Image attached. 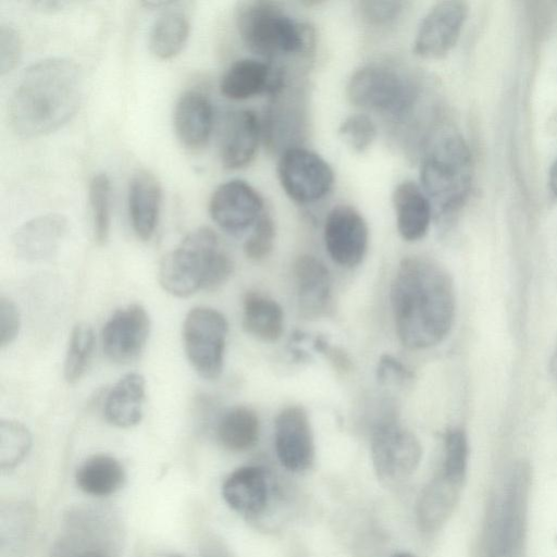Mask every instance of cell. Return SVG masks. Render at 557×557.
Listing matches in <instances>:
<instances>
[{
	"instance_id": "7",
	"label": "cell",
	"mask_w": 557,
	"mask_h": 557,
	"mask_svg": "<svg viewBox=\"0 0 557 557\" xmlns=\"http://www.w3.org/2000/svg\"><path fill=\"white\" fill-rule=\"evenodd\" d=\"M227 331L225 317L215 309L196 307L187 313L183 324L184 348L190 364L203 379L220 376Z\"/></svg>"
},
{
	"instance_id": "24",
	"label": "cell",
	"mask_w": 557,
	"mask_h": 557,
	"mask_svg": "<svg viewBox=\"0 0 557 557\" xmlns=\"http://www.w3.org/2000/svg\"><path fill=\"white\" fill-rule=\"evenodd\" d=\"M145 386V379L139 373L122 376L107 395L103 408L106 419L119 428L138 424L143 418Z\"/></svg>"
},
{
	"instance_id": "28",
	"label": "cell",
	"mask_w": 557,
	"mask_h": 557,
	"mask_svg": "<svg viewBox=\"0 0 557 557\" xmlns=\"http://www.w3.org/2000/svg\"><path fill=\"white\" fill-rule=\"evenodd\" d=\"M77 486L92 496H108L119 491L125 481V471L117 459L97 454L87 458L76 471Z\"/></svg>"
},
{
	"instance_id": "29",
	"label": "cell",
	"mask_w": 557,
	"mask_h": 557,
	"mask_svg": "<svg viewBox=\"0 0 557 557\" xmlns=\"http://www.w3.org/2000/svg\"><path fill=\"white\" fill-rule=\"evenodd\" d=\"M260 422L257 413L248 407L230 409L218 424V438L231 451H245L258 442Z\"/></svg>"
},
{
	"instance_id": "33",
	"label": "cell",
	"mask_w": 557,
	"mask_h": 557,
	"mask_svg": "<svg viewBox=\"0 0 557 557\" xmlns=\"http://www.w3.org/2000/svg\"><path fill=\"white\" fill-rule=\"evenodd\" d=\"M468 461V440L465 431L450 429L445 436V458L442 473L449 480L462 484Z\"/></svg>"
},
{
	"instance_id": "37",
	"label": "cell",
	"mask_w": 557,
	"mask_h": 557,
	"mask_svg": "<svg viewBox=\"0 0 557 557\" xmlns=\"http://www.w3.org/2000/svg\"><path fill=\"white\" fill-rule=\"evenodd\" d=\"M22 54V40L17 29L9 23L0 24V72H11Z\"/></svg>"
},
{
	"instance_id": "12",
	"label": "cell",
	"mask_w": 557,
	"mask_h": 557,
	"mask_svg": "<svg viewBox=\"0 0 557 557\" xmlns=\"http://www.w3.org/2000/svg\"><path fill=\"white\" fill-rule=\"evenodd\" d=\"M263 199L246 181L233 178L219 185L209 199L214 223L232 235L252 227L263 213Z\"/></svg>"
},
{
	"instance_id": "22",
	"label": "cell",
	"mask_w": 557,
	"mask_h": 557,
	"mask_svg": "<svg viewBox=\"0 0 557 557\" xmlns=\"http://www.w3.org/2000/svg\"><path fill=\"white\" fill-rule=\"evenodd\" d=\"M399 235L407 242H416L428 233L432 205L423 189L412 181L399 183L392 195Z\"/></svg>"
},
{
	"instance_id": "15",
	"label": "cell",
	"mask_w": 557,
	"mask_h": 557,
	"mask_svg": "<svg viewBox=\"0 0 557 557\" xmlns=\"http://www.w3.org/2000/svg\"><path fill=\"white\" fill-rule=\"evenodd\" d=\"M277 458L286 469L299 472L314 460V440L307 411L300 406L283 409L274 423Z\"/></svg>"
},
{
	"instance_id": "14",
	"label": "cell",
	"mask_w": 557,
	"mask_h": 557,
	"mask_svg": "<svg viewBox=\"0 0 557 557\" xmlns=\"http://www.w3.org/2000/svg\"><path fill=\"white\" fill-rule=\"evenodd\" d=\"M150 332V319L140 305L117 309L102 329L106 356L116 363H128L144 350Z\"/></svg>"
},
{
	"instance_id": "26",
	"label": "cell",
	"mask_w": 557,
	"mask_h": 557,
	"mask_svg": "<svg viewBox=\"0 0 557 557\" xmlns=\"http://www.w3.org/2000/svg\"><path fill=\"white\" fill-rule=\"evenodd\" d=\"M461 485L441 473L424 488L417 510L421 530L434 532L446 522L457 504Z\"/></svg>"
},
{
	"instance_id": "20",
	"label": "cell",
	"mask_w": 557,
	"mask_h": 557,
	"mask_svg": "<svg viewBox=\"0 0 557 557\" xmlns=\"http://www.w3.org/2000/svg\"><path fill=\"white\" fill-rule=\"evenodd\" d=\"M214 112L210 99L198 90H186L176 100L173 127L178 141L186 149L203 148L211 135Z\"/></svg>"
},
{
	"instance_id": "11",
	"label": "cell",
	"mask_w": 557,
	"mask_h": 557,
	"mask_svg": "<svg viewBox=\"0 0 557 557\" xmlns=\"http://www.w3.org/2000/svg\"><path fill=\"white\" fill-rule=\"evenodd\" d=\"M469 7L463 1L435 3L423 16L413 41V51L423 59L444 58L457 44Z\"/></svg>"
},
{
	"instance_id": "21",
	"label": "cell",
	"mask_w": 557,
	"mask_h": 557,
	"mask_svg": "<svg viewBox=\"0 0 557 557\" xmlns=\"http://www.w3.org/2000/svg\"><path fill=\"white\" fill-rule=\"evenodd\" d=\"M162 200L161 185L147 170L136 171L128 183L127 208L138 238L149 240L157 227Z\"/></svg>"
},
{
	"instance_id": "34",
	"label": "cell",
	"mask_w": 557,
	"mask_h": 557,
	"mask_svg": "<svg viewBox=\"0 0 557 557\" xmlns=\"http://www.w3.org/2000/svg\"><path fill=\"white\" fill-rule=\"evenodd\" d=\"M338 134L344 143L356 152L367 150L376 136L373 121L362 113L347 116L338 127Z\"/></svg>"
},
{
	"instance_id": "44",
	"label": "cell",
	"mask_w": 557,
	"mask_h": 557,
	"mask_svg": "<svg viewBox=\"0 0 557 557\" xmlns=\"http://www.w3.org/2000/svg\"><path fill=\"white\" fill-rule=\"evenodd\" d=\"M169 557H182V556H180V555H171Z\"/></svg>"
},
{
	"instance_id": "35",
	"label": "cell",
	"mask_w": 557,
	"mask_h": 557,
	"mask_svg": "<svg viewBox=\"0 0 557 557\" xmlns=\"http://www.w3.org/2000/svg\"><path fill=\"white\" fill-rule=\"evenodd\" d=\"M274 239L275 224L271 215L263 212L244 244L246 257L253 261L264 259L272 251Z\"/></svg>"
},
{
	"instance_id": "17",
	"label": "cell",
	"mask_w": 557,
	"mask_h": 557,
	"mask_svg": "<svg viewBox=\"0 0 557 557\" xmlns=\"http://www.w3.org/2000/svg\"><path fill=\"white\" fill-rule=\"evenodd\" d=\"M284 75L270 64L251 58L233 62L220 81V90L228 99L245 100L268 92L276 96L284 87Z\"/></svg>"
},
{
	"instance_id": "27",
	"label": "cell",
	"mask_w": 557,
	"mask_h": 557,
	"mask_svg": "<svg viewBox=\"0 0 557 557\" xmlns=\"http://www.w3.org/2000/svg\"><path fill=\"white\" fill-rule=\"evenodd\" d=\"M243 326L250 335L264 341H277L284 330V313L271 297L248 292L243 300Z\"/></svg>"
},
{
	"instance_id": "43",
	"label": "cell",
	"mask_w": 557,
	"mask_h": 557,
	"mask_svg": "<svg viewBox=\"0 0 557 557\" xmlns=\"http://www.w3.org/2000/svg\"><path fill=\"white\" fill-rule=\"evenodd\" d=\"M392 557H413V556H412V555H410V554L400 553V554H396V555H394V556H392Z\"/></svg>"
},
{
	"instance_id": "8",
	"label": "cell",
	"mask_w": 557,
	"mask_h": 557,
	"mask_svg": "<svg viewBox=\"0 0 557 557\" xmlns=\"http://www.w3.org/2000/svg\"><path fill=\"white\" fill-rule=\"evenodd\" d=\"M421 456L419 440L395 417H384L375 424L371 437V458L382 481L398 483L408 479L418 468Z\"/></svg>"
},
{
	"instance_id": "2",
	"label": "cell",
	"mask_w": 557,
	"mask_h": 557,
	"mask_svg": "<svg viewBox=\"0 0 557 557\" xmlns=\"http://www.w3.org/2000/svg\"><path fill=\"white\" fill-rule=\"evenodd\" d=\"M82 95L83 75L74 60H38L23 71L14 86L8 106L9 124L21 137L49 134L72 119Z\"/></svg>"
},
{
	"instance_id": "5",
	"label": "cell",
	"mask_w": 557,
	"mask_h": 557,
	"mask_svg": "<svg viewBox=\"0 0 557 557\" xmlns=\"http://www.w3.org/2000/svg\"><path fill=\"white\" fill-rule=\"evenodd\" d=\"M235 18L244 45L263 59L305 53L312 44L311 28L273 1L239 2Z\"/></svg>"
},
{
	"instance_id": "41",
	"label": "cell",
	"mask_w": 557,
	"mask_h": 557,
	"mask_svg": "<svg viewBox=\"0 0 557 557\" xmlns=\"http://www.w3.org/2000/svg\"><path fill=\"white\" fill-rule=\"evenodd\" d=\"M549 369H550L553 376L557 380V344L555 346L553 356L550 358Z\"/></svg>"
},
{
	"instance_id": "4",
	"label": "cell",
	"mask_w": 557,
	"mask_h": 557,
	"mask_svg": "<svg viewBox=\"0 0 557 557\" xmlns=\"http://www.w3.org/2000/svg\"><path fill=\"white\" fill-rule=\"evenodd\" d=\"M472 176L471 152L461 135L453 131L437 135L422 158L420 181L438 213L451 214L463 206Z\"/></svg>"
},
{
	"instance_id": "38",
	"label": "cell",
	"mask_w": 557,
	"mask_h": 557,
	"mask_svg": "<svg viewBox=\"0 0 557 557\" xmlns=\"http://www.w3.org/2000/svg\"><path fill=\"white\" fill-rule=\"evenodd\" d=\"M21 317L15 304L1 296L0 298V346L11 344L17 336Z\"/></svg>"
},
{
	"instance_id": "1",
	"label": "cell",
	"mask_w": 557,
	"mask_h": 557,
	"mask_svg": "<svg viewBox=\"0 0 557 557\" xmlns=\"http://www.w3.org/2000/svg\"><path fill=\"white\" fill-rule=\"evenodd\" d=\"M389 297L398 338L407 348H430L449 333L455 317L454 285L448 272L435 261L404 258Z\"/></svg>"
},
{
	"instance_id": "16",
	"label": "cell",
	"mask_w": 557,
	"mask_h": 557,
	"mask_svg": "<svg viewBox=\"0 0 557 557\" xmlns=\"http://www.w3.org/2000/svg\"><path fill=\"white\" fill-rule=\"evenodd\" d=\"M262 136V123L247 109L227 114L220 138V159L224 168L238 170L255 159Z\"/></svg>"
},
{
	"instance_id": "39",
	"label": "cell",
	"mask_w": 557,
	"mask_h": 557,
	"mask_svg": "<svg viewBox=\"0 0 557 557\" xmlns=\"http://www.w3.org/2000/svg\"><path fill=\"white\" fill-rule=\"evenodd\" d=\"M376 376L382 383L407 384L412 381L413 373L398 359L383 355L377 363Z\"/></svg>"
},
{
	"instance_id": "10",
	"label": "cell",
	"mask_w": 557,
	"mask_h": 557,
	"mask_svg": "<svg viewBox=\"0 0 557 557\" xmlns=\"http://www.w3.org/2000/svg\"><path fill=\"white\" fill-rule=\"evenodd\" d=\"M530 467L517 463L509 475L500 508L491 531L490 553L492 557H505L518 549L523 539Z\"/></svg>"
},
{
	"instance_id": "6",
	"label": "cell",
	"mask_w": 557,
	"mask_h": 557,
	"mask_svg": "<svg viewBox=\"0 0 557 557\" xmlns=\"http://www.w3.org/2000/svg\"><path fill=\"white\" fill-rule=\"evenodd\" d=\"M346 94L355 107L399 119L414 104L417 88L396 69L372 63L351 75Z\"/></svg>"
},
{
	"instance_id": "23",
	"label": "cell",
	"mask_w": 557,
	"mask_h": 557,
	"mask_svg": "<svg viewBox=\"0 0 557 557\" xmlns=\"http://www.w3.org/2000/svg\"><path fill=\"white\" fill-rule=\"evenodd\" d=\"M268 481L263 469L246 466L232 472L223 483L222 494L227 505L244 515L261 512L268 502Z\"/></svg>"
},
{
	"instance_id": "9",
	"label": "cell",
	"mask_w": 557,
	"mask_h": 557,
	"mask_svg": "<svg viewBox=\"0 0 557 557\" xmlns=\"http://www.w3.org/2000/svg\"><path fill=\"white\" fill-rule=\"evenodd\" d=\"M277 177L285 194L299 205L315 202L333 187L334 172L330 164L309 149L293 146L277 163Z\"/></svg>"
},
{
	"instance_id": "42",
	"label": "cell",
	"mask_w": 557,
	"mask_h": 557,
	"mask_svg": "<svg viewBox=\"0 0 557 557\" xmlns=\"http://www.w3.org/2000/svg\"><path fill=\"white\" fill-rule=\"evenodd\" d=\"M74 557H107L106 555L98 552H86Z\"/></svg>"
},
{
	"instance_id": "31",
	"label": "cell",
	"mask_w": 557,
	"mask_h": 557,
	"mask_svg": "<svg viewBox=\"0 0 557 557\" xmlns=\"http://www.w3.org/2000/svg\"><path fill=\"white\" fill-rule=\"evenodd\" d=\"M88 198L94 237L99 245H103L108 240L111 224V182L106 173L99 172L91 177Z\"/></svg>"
},
{
	"instance_id": "25",
	"label": "cell",
	"mask_w": 557,
	"mask_h": 557,
	"mask_svg": "<svg viewBox=\"0 0 557 557\" xmlns=\"http://www.w3.org/2000/svg\"><path fill=\"white\" fill-rule=\"evenodd\" d=\"M169 5L154 18L148 33L149 50L161 60L178 54L184 48L190 30L188 14L175 5L174 8Z\"/></svg>"
},
{
	"instance_id": "19",
	"label": "cell",
	"mask_w": 557,
	"mask_h": 557,
	"mask_svg": "<svg viewBox=\"0 0 557 557\" xmlns=\"http://www.w3.org/2000/svg\"><path fill=\"white\" fill-rule=\"evenodd\" d=\"M293 275L301 314L308 319L325 315L332 306V285L324 263L310 255L299 256Z\"/></svg>"
},
{
	"instance_id": "3",
	"label": "cell",
	"mask_w": 557,
	"mask_h": 557,
	"mask_svg": "<svg viewBox=\"0 0 557 557\" xmlns=\"http://www.w3.org/2000/svg\"><path fill=\"white\" fill-rule=\"evenodd\" d=\"M233 268V261L215 232L198 227L163 258L159 282L164 290L183 298L200 289L219 288L230 278Z\"/></svg>"
},
{
	"instance_id": "18",
	"label": "cell",
	"mask_w": 557,
	"mask_h": 557,
	"mask_svg": "<svg viewBox=\"0 0 557 557\" xmlns=\"http://www.w3.org/2000/svg\"><path fill=\"white\" fill-rule=\"evenodd\" d=\"M69 221L61 213H46L23 223L12 243L16 256L36 262L51 258L66 235Z\"/></svg>"
},
{
	"instance_id": "13",
	"label": "cell",
	"mask_w": 557,
	"mask_h": 557,
	"mask_svg": "<svg viewBox=\"0 0 557 557\" xmlns=\"http://www.w3.org/2000/svg\"><path fill=\"white\" fill-rule=\"evenodd\" d=\"M323 237L331 259L342 267L354 268L366 256L369 230L357 209L348 205H338L326 215Z\"/></svg>"
},
{
	"instance_id": "40",
	"label": "cell",
	"mask_w": 557,
	"mask_h": 557,
	"mask_svg": "<svg viewBox=\"0 0 557 557\" xmlns=\"http://www.w3.org/2000/svg\"><path fill=\"white\" fill-rule=\"evenodd\" d=\"M549 186L553 193L557 196V159L549 171Z\"/></svg>"
},
{
	"instance_id": "30",
	"label": "cell",
	"mask_w": 557,
	"mask_h": 557,
	"mask_svg": "<svg viewBox=\"0 0 557 557\" xmlns=\"http://www.w3.org/2000/svg\"><path fill=\"white\" fill-rule=\"evenodd\" d=\"M95 348V334L92 327L85 323H77L70 336L65 355L63 373L67 383H76L86 372Z\"/></svg>"
},
{
	"instance_id": "32",
	"label": "cell",
	"mask_w": 557,
	"mask_h": 557,
	"mask_svg": "<svg viewBox=\"0 0 557 557\" xmlns=\"http://www.w3.org/2000/svg\"><path fill=\"white\" fill-rule=\"evenodd\" d=\"M32 446L27 428L13 420L0 422V465L3 470L16 467Z\"/></svg>"
},
{
	"instance_id": "36",
	"label": "cell",
	"mask_w": 557,
	"mask_h": 557,
	"mask_svg": "<svg viewBox=\"0 0 557 557\" xmlns=\"http://www.w3.org/2000/svg\"><path fill=\"white\" fill-rule=\"evenodd\" d=\"M405 3L403 1H360L358 10L361 18L369 25H385L397 18Z\"/></svg>"
}]
</instances>
